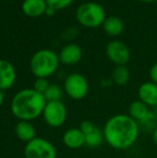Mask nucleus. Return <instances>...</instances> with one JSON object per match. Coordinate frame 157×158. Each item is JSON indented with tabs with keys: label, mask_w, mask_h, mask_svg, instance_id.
<instances>
[{
	"label": "nucleus",
	"mask_w": 157,
	"mask_h": 158,
	"mask_svg": "<svg viewBox=\"0 0 157 158\" xmlns=\"http://www.w3.org/2000/svg\"><path fill=\"white\" fill-rule=\"evenodd\" d=\"M105 141L112 148L126 151L134 145L140 135V127L128 114H115L103 126Z\"/></svg>",
	"instance_id": "nucleus-1"
},
{
	"label": "nucleus",
	"mask_w": 157,
	"mask_h": 158,
	"mask_svg": "<svg viewBox=\"0 0 157 158\" xmlns=\"http://www.w3.org/2000/svg\"><path fill=\"white\" fill-rule=\"evenodd\" d=\"M46 100L34 88H24L11 100V112L19 121L31 122L42 115Z\"/></svg>",
	"instance_id": "nucleus-2"
},
{
	"label": "nucleus",
	"mask_w": 157,
	"mask_h": 158,
	"mask_svg": "<svg viewBox=\"0 0 157 158\" xmlns=\"http://www.w3.org/2000/svg\"><path fill=\"white\" fill-rule=\"evenodd\" d=\"M59 64L58 54L50 48H42L32 55L29 66L31 73L37 79H48L58 70Z\"/></svg>",
	"instance_id": "nucleus-3"
},
{
	"label": "nucleus",
	"mask_w": 157,
	"mask_h": 158,
	"mask_svg": "<svg viewBox=\"0 0 157 158\" xmlns=\"http://www.w3.org/2000/svg\"><path fill=\"white\" fill-rule=\"evenodd\" d=\"M76 19L80 25L86 28H97L102 26L107 19L105 10L100 3L94 1L83 2L76 8Z\"/></svg>",
	"instance_id": "nucleus-4"
},
{
	"label": "nucleus",
	"mask_w": 157,
	"mask_h": 158,
	"mask_svg": "<svg viewBox=\"0 0 157 158\" xmlns=\"http://www.w3.org/2000/svg\"><path fill=\"white\" fill-rule=\"evenodd\" d=\"M24 155L25 158H57V151L48 140L37 137L26 143Z\"/></svg>",
	"instance_id": "nucleus-5"
},
{
	"label": "nucleus",
	"mask_w": 157,
	"mask_h": 158,
	"mask_svg": "<svg viewBox=\"0 0 157 158\" xmlns=\"http://www.w3.org/2000/svg\"><path fill=\"white\" fill-rule=\"evenodd\" d=\"M89 85L84 75L81 73H70L64 82V90L73 100H82L87 96Z\"/></svg>",
	"instance_id": "nucleus-6"
},
{
	"label": "nucleus",
	"mask_w": 157,
	"mask_h": 158,
	"mask_svg": "<svg viewBox=\"0 0 157 158\" xmlns=\"http://www.w3.org/2000/svg\"><path fill=\"white\" fill-rule=\"evenodd\" d=\"M42 116L44 122L50 127L58 128L67 121V108L63 101H48L44 106Z\"/></svg>",
	"instance_id": "nucleus-7"
},
{
	"label": "nucleus",
	"mask_w": 157,
	"mask_h": 158,
	"mask_svg": "<svg viewBox=\"0 0 157 158\" xmlns=\"http://www.w3.org/2000/svg\"><path fill=\"white\" fill-rule=\"evenodd\" d=\"M108 59L115 66H126L130 60V51L125 43L118 40L110 41L105 46Z\"/></svg>",
	"instance_id": "nucleus-8"
},
{
	"label": "nucleus",
	"mask_w": 157,
	"mask_h": 158,
	"mask_svg": "<svg viewBox=\"0 0 157 158\" xmlns=\"http://www.w3.org/2000/svg\"><path fill=\"white\" fill-rule=\"evenodd\" d=\"M16 70L12 63L0 58V90L4 92L12 87L16 81Z\"/></svg>",
	"instance_id": "nucleus-9"
},
{
	"label": "nucleus",
	"mask_w": 157,
	"mask_h": 158,
	"mask_svg": "<svg viewBox=\"0 0 157 158\" xmlns=\"http://www.w3.org/2000/svg\"><path fill=\"white\" fill-rule=\"evenodd\" d=\"M83 56L81 46L76 43H68L60 50L58 57L60 64L66 66H73L80 63Z\"/></svg>",
	"instance_id": "nucleus-10"
},
{
	"label": "nucleus",
	"mask_w": 157,
	"mask_h": 158,
	"mask_svg": "<svg viewBox=\"0 0 157 158\" xmlns=\"http://www.w3.org/2000/svg\"><path fill=\"white\" fill-rule=\"evenodd\" d=\"M138 98L150 109L157 106V84L152 81L144 82L138 88Z\"/></svg>",
	"instance_id": "nucleus-11"
},
{
	"label": "nucleus",
	"mask_w": 157,
	"mask_h": 158,
	"mask_svg": "<svg viewBox=\"0 0 157 158\" xmlns=\"http://www.w3.org/2000/svg\"><path fill=\"white\" fill-rule=\"evenodd\" d=\"M63 142L68 148L78 150L85 145V135L80 128H70L64 132Z\"/></svg>",
	"instance_id": "nucleus-12"
},
{
	"label": "nucleus",
	"mask_w": 157,
	"mask_h": 158,
	"mask_svg": "<svg viewBox=\"0 0 157 158\" xmlns=\"http://www.w3.org/2000/svg\"><path fill=\"white\" fill-rule=\"evenodd\" d=\"M48 3L45 0H24L22 3V11L28 17H40L45 14Z\"/></svg>",
	"instance_id": "nucleus-13"
},
{
	"label": "nucleus",
	"mask_w": 157,
	"mask_h": 158,
	"mask_svg": "<svg viewBox=\"0 0 157 158\" xmlns=\"http://www.w3.org/2000/svg\"><path fill=\"white\" fill-rule=\"evenodd\" d=\"M15 135L21 141L23 142H30L37 138L36 128H35L34 124L31 122L27 121H19V123L15 125Z\"/></svg>",
	"instance_id": "nucleus-14"
},
{
	"label": "nucleus",
	"mask_w": 157,
	"mask_h": 158,
	"mask_svg": "<svg viewBox=\"0 0 157 158\" xmlns=\"http://www.w3.org/2000/svg\"><path fill=\"white\" fill-rule=\"evenodd\" d=\"M151 113L152 111L150 110L149 106L143 103L142 101H140L139 99L132 101L129 104V108H128V115L132 119H134L138 124H140L145 118H147Z\"/></svg>",
	"instance_id": "nucleus-15"
},
{
	"label": "nucleus",
	"mask_w": 157,
	"mask_h": 158,
	"mask_svg": "<svg viewBox=\"0 0 157 158\" xmlns=\"http://www.w3.org/2000/svg\"><path fill=\"white\" fill-rule=\"evenodd\" d=\"M105 32L110 37H118L124 30V22L118 16H108L102 24Z\"/></svg>",
	"instance_id": "nucleus-16"
},
{
	"label": "nucleus",
	"mask_w": 157,
	"mask_h": 158,
	"mask_svg": "<svg viewBox=\"0 0 157 158\" xmlns=\"http://www.w3.org/2000/svg\"><path fill=\"white\" fill-rule=\"evenodd\" d=\"M130 79V72L126 66H116L112 71V82L118 86H124Z\"/></svg>",
	"instance_id": "nucleus-17"
},
{
	"label": "nucleus",
	"mask_w": 157,
	"mask_h": 158,
	"mask_svg": "<svg viewBox=\"0 0 157 158\" xmlns=\"http://www.w3.org/2000/svg\"><path fill=\"white\" fill-rule=\"evenodd\" d=\"M103 141H105L103 131L102 129L98 128V127H95L94 130L85 135V145H87L88 148H98V146L101 145Z\"/></svg>",
	"instance_id": "nucleus-18"
},
{
	"label": "nucleus",
	"mask_w": 157,
	"mask_h": 158,
	"mask_svg": "<svg viewBox=\"0 0 157 158\" xmlns=\"http://www.w3.org/2000/svg\"><path fill=\"white\" fill-rule=\"evenodd\" d=\"M45 98L46 102L48 101H61V97H63V89L59 85L57 84H50L48 89L43 94Z\"/></svg>",
	"instance_id": "nucleus-19"
},
{
	"label": "nucleus",
	"mask_w": 157,
	"mask_h": 158,
	"mask_svg": "<svg viewBox=\"0 0 157 158\" xmlns=\"http://www.w3.org/2000/svg\"><path fill=\"white\" fill-rule=\"evenodd\" d=\"M45 1L48 6H52V8L56 9L57 11H59L71 6L73 0H45Z\"/></svg>",
	"instance_id": "nucleus-20"
},
{
	"label": "nucleus",
	"mask_w": 157,
	"mask_h": 158,
	"mask_svg": "<svg viewBox=\"0 0 157 158\" xmlns=\"http://www.w3.org/2000/svg\"><path fill=\"white\" fill-rule=\"evenodd\" d=\"M50 86V83H48V79H42V77H38L36 79L35 81V84H34V89L36 92L40 93V94L43 95L45 93V90L48 89V87Z\"/></svg>",
	"instance_id": "nucleus-21"
},
{
	"label": "nucleus",
	"mask_w": 157,
	"mask_h": 158,
	"mask_svg": "<svg viewBox=\"0 0 157 158\" xmlns=\"http://www.w3.org/2000/svg\"><path fill=\"white\" fill-rule=\"evenodd\" d=\"M95 127L96 126H95L90 121H83L79 128H80V130L84 133V135H87V133H89L92 130H94Z\"/></svg>",
	"instance_id": "nucleus-22"
},
{
	"label": "nucleus",
	"mask_w": 157,
	"mask_h": 158,
	"mask_svg": "<svg viewBox=\"0 0 157 158\" xmlns=\"http://www.w3.org/2000/svg\"><path fill=\"white\" fill-rule=\"evenodd\" d=\"M149 74H150V79H151V81L153 82V83L157 84V61L151 67Z\"/></svg>",
	"instance_id": "nucleus-23"
},
{
	"label": "nucleus",
	"mask_w": 157,
	"mask_h": 158,
	"mask_svg": "<svg viewBox=\"0 0 157 158\" xmlns=\"http://www.w3.org/2000/svg\"><path fill=\"white\" fill-rule=\"evenodd\" d=\"M56 12H57L56 9L48 6V8H46V10H45V14H44V15H46V16H54Z\"/></svg>",
	"instance_id": "nucleus-24"
},
{
	"label": "nucleus",
	"mask_w": 157,
	"mask_h": 158,
	"mask_svg": "<svg viewBox=\"0 0 157 158\" xmlns=\"http://www.w3.org/2000/svg\"><path fill=\"white\" fill-rule=\"evenodd\" d=\"M152 135V140H153V142H154V144L157 146V127L155 129L153 130V132L151 133Z\"/></svg>",
	"instance_id": "nucleus-25"
},
{
	"label": "nucleus",
	"mask_w": 157,
	"mask_h": 158,
	"mask_svg": "<svg viewBox=\"0 0 157 158\" xmlns=\"http://www.w3.org/2000/svg\"><path fill=\"white\" fill-rule=\"evenodd\" d=\"M3 102H4V93L2 90H0V108L3 104Z\"/></svg>",
	"instance_id": "nucleus-26"
},
{
	"label": "nucleus",
	"mask_w": 157,
	"mask_h": 158,
	"mask_svg": "<svg viewBox=\"0 0 157 158\" xmlns=\"http://www.w3.org/2000/svg\"><path fill=\"white\" fill-rule=\"evenodd\" d=\"M141 2H145V3H152V2H156L157 0H139Z\"/></svg>",
	"instance_id": "nucleus-27"
},
{
	"label": "nucleus",
	"mask_w": 157,
	"mask_h": 158,
	"mask_svg": "<svg viewBox=\"0 0 157 158\" xmlns=\"http://www.w3.org/2000/svg\"><path fill=\"white\" fill-rule=\"evenodd\" d=\"M154 114H155V116H156V119H157V106L155 109H154Z\"/></svg>",
	"instance_id": "nucleus-28"
}]
</instances>
